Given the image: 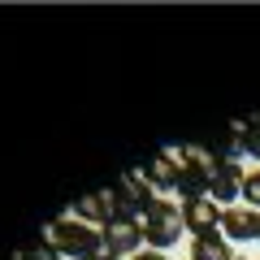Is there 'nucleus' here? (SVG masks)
Returning a JSON list of instances; mask_svg holds the SVG:
<instances>
[{"instance_id":"6e6552de","label":"nucleus","mask_w":260,"mask_h":260,"mask_svg":"<svg viewBox=\"0 0 260 260\" xmlns=\"http://www.w3.org/2000/svg\"><path fill=\"white\" fill-rule=\"evenodd\" d=\"M178 174H182L178 152H156V156L148 160V169H143L148 186H156V191H178Z\"/></svg>"},{"instance_id":"9b49d317","label":"nucleus","mask_w":260,"mask_h":260,"mask_svg":"<svg viewBox=\"0 0 260 260\" xmlns=\"http://www.w3.org/2000/svg\"><path fill=\"white\" fill-rule=\"evenodd\" d=\"M243 200H247V204L251 208H256V213H260V169H251V174H243Z\"/></svg>"},{"instance_id":"7ed1b4c3","label":"nucleus","mask_w":260,"mask_h":260,"mask_svg":"<svg viewBox=\"0 0 260 260\" xmlns=\"http://www.w3.org/2000/svg\"><path fill=\"white\" fill-rule=\"evenodd\" d=\"M100 239H104V251L109 256H139L143 251V221L139 217H113L109 225L100 230Z\"/></svg>"},{"instance_id":"2eb2a0df","label":"nucleus","mask_w":260,"mask_h":260,"mask_svg":"<svg viewBox=\"0 0 260 260\" xmlns=\"http://www.w3.org/2000/svg\"><path fill=\"white\" fill-rule=\"evenodd\" d=\"M234 260H243V256H234Z\"/></svg>"},{"instance_id":"0eeeda50","label":"nucleus","mask_w":260,"mask_h":260,"mask_svg":"<svg viewBox=\"0 0 260 260\" xmlns=\"http://www.w3.org/2000/svg\"><path fill=\"white\" fill-rule=\"evenodd\" d=\"M182 221L191 234H217V225H221V213H217V200H191V204H182Z\"/></svg>"},{"instance_id":"4468645a","label":"nucleus","mask_w":260,"mask_h":260,"mask_svg":"<svg viewBox=\"0 0 260 260\" xmlns=\"http://www.w3.org/2000/svg\"><path fill=\"white\" fill-rule=\"evenodd\" d=\"M95 260H117V256H109V251H104V256H95Z\"/></svg>"},{"instance_id":"1a4fd4ad","label":"nucleus","mask_w":260,"mask_h":260,"mask_svg":"<svg viewBox=\"0 0 260 260\" xmlns=\"http://www.w3.org/2000/svg\"><path fill=\"white\" fill-rule=\"evenodd\" d=\"M239 191H243V169H239V160H234V156H221V160H217L213 182H208V195H213V200H234Z\"/></svg>"},{"instance_id":"9d476101","label":"nucleus","mask_w":260,"mask_h":260,"mask_svg":"<svg viewBox=\"0 0 260 260\" xmlns=\"http://www.w3.org/2000/svg\"><path fill=\"white\" fill-rule=\"evenodd\" d=\"M191 260H234L225 234H195L191 239Z\"/></svg>"},{"instance_id":"ddd939ff","label":"nucleus","mask_w":260,"mask_h":260,"mask_svg":"<svg viewBox=\"0 0 260 260\" xmlns=\"http://www.w3.org/2000/svg\"><path fill=\"white\" fill-rule=\"evenodd\" d=\"M135 260H169V256H165V251H152V247H148V251H139Z\"/></svg>"},{"instance_id":"f8f14e48","label":"nucleus","mask_w":260,"mask_h":260,"mask_svg":"<svg viewBox=\"0 0 260 260\" xmlns=\"http://www.w3.org/2000/svg\"><path fill=\"white\" fill-rule=\"evenodd\" d=\"M18 260H56V251L48 247V243H35V247H22Z\"/></svg>"},{"instance_id":"f257e3e1","label":"nucleus","mask_w":260,"mask_h":260,"mask_svg":"<svg viewBox=\"0 0 260 260\" xmlns=\"http://www.w3.org/2000/svg\"><path fill=\"white\" fill-rule=\"evenodd\" d=\"M44 234H48L44 243L56 251V256H70V260H95V256H104L100 230L87 225V221H78V217H56Z\"/></svg>"},{"instance_id":"f03ea898","label":"nucleus","mask_w":260,"mask_h":260,"mask_svg":"<svg viewBox=\"0 0 260 260\" xmlns=\"http://www.w3.org/2000/svg\"><path fill=\"white\" fill-rule=\"evenodd\" d=\"M182 230H186V221H182V208H178L174 200H156V204L143 213V243H148L152 251L178 243Z\"/></svg>"},{"instance_id":"423d86ee","label":"nucleus","mask_w":260,"mask_h":260,"mask_svg":"<svg viewBox=\"0 0 260 260\" xmlns=\"http://www.w3.org/2000/svg\"><path fill=\"white\" fill-rule=\"evenodd\" d=\"M221 234L225 239H260V213L251 204H230L221 208Z\"/></svg>"},{"instance_id":"20e7f679","label":"nucleus","mask_w":260,"mask_h":260,"mask_svg":"<svg viewBox=\"0 0 260 260\" xmlns=\"http://www.w3.org/2000/svg\"><path fill=\"white\" fill-rule=\"evenodd\" d=\"M74 217H78V221H87V225H100V230H104L113 217H130V213L117 204V191L109 186V191H91V195H83V200L74 204Z\"/></svg>"},{"instance_id":"39448f33","label":"nucleus","mask_w":260,"mask_h":260,"mask_svg":"<svg viewBox=\"0 0 260 260\" xmlns=\"http://www.w3.org/2000/svg\"><path fill=\"white\" fill-rule=\"evenodd\" d=\"M113 191H117V204L126 208L130 217H135V213H148V208L156 204V200H152V186H148V178H143V174H135V169H130V174H121Z\"/></svg>"}]
</instances>
